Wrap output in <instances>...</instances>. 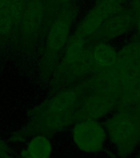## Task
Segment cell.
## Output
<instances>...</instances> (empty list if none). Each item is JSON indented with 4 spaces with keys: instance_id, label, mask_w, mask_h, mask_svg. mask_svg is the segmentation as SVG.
Listing matches in <instances>:
<instances>
[{
    "instance_id": "6da1fadb",
    "label": "cell",
    "mask_w": 140,
    "mask_h": 158,
    "mask_svg": "<svg viewBox=\"0 0 140 158\" xmlns=\"http://www.w3.org/2000/svg\"><path fill=\"white\" fill-rule=\"evenodd\" d=\"M76 10L69 4L60 10L46 28V37L39 59V73L43 80L51 77L70 39Z\"/></svg>"
},
{
    "instance_id": "7a4b0ae2",
    "label": "cell",
    "mask_w": 140,
    "mask_h": 158,
    "mask_svg": "<svg viewBox=\"0 0 140 158\" xmlns=\"http://www.w3.org/2000/svg\"><path fill=\"white\" fill-rule=\"evenodd\" d=\"M108 143L120 158L132 156L140 147V118L131 112L115 111L105 120Z\"/></svg>"
},
{
    "instance_id": "3957f363",
    "label": "cell",
    "mask_w": 140,
    "mask_h": 158,
    "mask_svg": "<svg viewBox=\"0 0 140 158\" xmlns=\"http://www.w3.org/2000/svg\"><path fill=\"white\" fill-rule=\"evenodd\" d=\"M45 19L46 5L44 0H26L17 48L20 53L30 54L34 51L44 31Z\"/></svg>"
},
{
    "instance_id": "277c9868",
    "label": "cell",
    "mask_w": 140,
    "mask_h": 158,
    "mask_svg": "<svg viewBox=\"0 0 140 158\" xmlns=\"http://www.w3.org/2000/svg\"><path fill=\"white\" fill-rule=\"evenodd\" d=\"M88 90L86 81L68 86L52 95L51 98L36 106L30 112L29 119H35L51 114L76 111L81 97Z\"/></svg>"
},
{
    "instance_id": "5b68a950",
    "label": "cell",
    "mask_w": 140,
    "mask_h": 158,
    "mask_svg": "<svg viewBox=\"0 0 140 158\" xmlns=\"http://www.w3.org/2000/svg\"><path fill=\"white\" fill-rule=\"evenodd\" d=\"M71 138L75 145L82 152L98 154L108 143L105 124L98 119H83L74 123Z\"/></svg>"
},
{
    "instance_id": "8992f818",
    "label": "cell",
    "mask_w": 140,
    "mask_h": 158,
    "mask_svg": "<svg viewBox=\"0 0 140 158\" xmlns=\"http://www.w3.org/2000/svg\"><path fill=\"white\" fill-rule=\"evenodd\" d=\"M125 8V5L116 0H96L76 27L73 35L88 40L109 17Z\"/></svg>"
},
{
    "instance_id": "52a82bcc",
    "label": "cell",
    "mask_w": 140,
    "mask_h": 158,
    "mask_svg": "<svg viewBox=\"0 0 140 158\" xmlns=\"http://www.w3.org/2000/svg\"><path fill=\"white\" fill-rule=\"evenodd\" d=\"M115 104V99L110 93L88 89L81 97L75 111V123L83 119L99 120L107 117L112 113Z\"/></svg>"
},
{
    "instance_id": "ba28073f",
    "label": "cell",
    "mask_w": 140,
    "mask_h": 158,
    "mask_svg": "<svg viewBox=\"0 0 140 158\" xmlns=\"http://www.w3.org/2000/svg\"><path fill=\"white\" fill-rule=\"evenodd\" d=\"M134 17L129 8L109 17L87 41H113L122 38L134 30Z\"/></svg>"
},
{
    "instance_id": "9c48e42d",
    "label": "cell",
    "mask_w": 140,
    "mask_h": 158,
    "mask_svg": "<svg viewBox=\"0 0 140 158\" xmlns=\"http://www.w3.org/2000/svg\"><path fill=\"white\" fill-rule=\"evenodd\" d=\"M93 70V61L90 47L87 46L80 56L70 64L59 77L51 80L50 92L55 94L66 86L76 83Z\"/></svg>"
},
{
    "instance_id": "30bf717a",
    "label": "cell",
    "mask_w": 140,
    "mask_h": 158,
    "mask_svg": "<svg viewBox=\"0 0 140 158\" xmlns=\"http://www.w3.org/2000/svg\"><path fill=\"white\" fill-rule=\"evenodd\" d=\"M90 48L93 56V70L105 71L112 69L117 64L119 52L111 42L104 40L93 41Z\"/></svg>"
},
{
    "instance_id": "8fae6325",
    "label": "cell",
    "mask_w": 140,
    "mask_h": 158,
    "mask_svg": "<svg viewBox=\"0 0 140 158\" xmlns=\"http://www.w3.org/2000/svg\"><path fill=\"white\" fill-rule=\"evenodd\" d=\"M88 41L87 40L80 38V37L71 35L69 39V41L66 44V48L64 49L61 59L59 60L58 64H56V68L54 69L52 80L56 79L61 74V73L67 68V67L76 61L79 57L80 56L84 50L87 47Z\"/></svg>"
},
{
    "instance_id": "7c38bea8",
    "label": "cell",
    "mask_w": 140,
    "mask_h": 158,
    "mask_svg": "<svg viewBox=\"0 0 140 158\" xmlns=\"http://www.w3.org/2000/svg\"><path fill=\"white\" fill-rule=\"evenodd\" d=\"M25 152L35 158H49L52 152L51 141L47 136L37 134L30 139Z\"/></svg>"
},
{
    "instance_id": "4fadbf2b",
    "label": "cell",
    "mask_w": 140,
    "mask_h": 158,
    "mask_svg": "<svg viewBox=\"0 0 140 158\" xmlns=\"http://www.w3.org/2000/svg\"><path fill=\"white\" fill-rule=\"evenodd\" d=\"M26 0H11L8 9L12 16V22H13V32H12L11 44L14 49H17L19 40L20 26L21 22V17L24 12Z\"/></svg>"
},
{
    "instance_id": "5bb4252c",
    "label": "cell",
    "mask_w": 140,
    "mask_h": 158,
    "mask_svg": "<svg viewBox=\"0 0 140 158\" xmlns=\"http://www.w3.org/2000/svg\"><path fill=\"white\" fill-rule=\"evenodd\" d=\"M13 22L8 7L0 8V48L11 42Z\"/></svg>"
},
{
    "instance_id": "9a60e30c",
    "label": "cell",
    "mask_w": 140,
    "mask_h": 158,
    "mask_svg": "<svg viewBox=\"0 0 140 158\" xmlns=\"http://www.w3.org/2000/svg\"><path fill=\"white\" fill-rule=\"evenodd\" d=\"M7 154H9V148L7 144L0 138V158H2Z\"/></svg>"
},
{
    "instance_id": "2e32d148",
    "label": "cell",
    "mask_w": 140,
    "mask_h": 158,
    "mask_svg": "<svg viewBox=\"0 0 140 158\" xmlns=\"http://www.w3.org/2000/svg\"><path fill=\"white\" fill-rule=\"evenodd\" d=\"M134 30L137 33L138 36H140V13L134 16Z\"/></svg>"
},
{
    "instance_id": "e0dca14e",
    "label": "cell",
    "mask_w": 140,
    "mask_h": 158,
    "mask_svg": "<svg viewBox=\"0 0 140 158\" xmlns=\"http://www.w3.org/2000/svg\"><path fill=\"white\" fill-rule=\"evenodd\" d=\"M11 0H0V8H5L8 7Z\"/></svg>"
},
{
    "instance_id": "ac0fdd59",
    "label": "cell",
    "mask_w": 140,
    "mask_h": 158,
    "mask_svg": "<svg viewBox=\"0 0 140 158\" xmlns=\"http://www.w3.org/2000/svg\"><path fill=\"white\" fill-rule=\"evenodd\" d=\"M22 158H35V157H34V156H32L29 155L28 153L25 152V154L23 156V157H22Z\"/></svg>"
},
{
    "instance_id": "d6986e66",
    "label": "cell",
    "mask_w": 140,
    "mask_h": 158,
    "mask_svg": "<svg viewBox=\"0 0 140 158\" xmlns=\"http://www.w3.org/2000/svg\"><path fill=\"white\" fill-rule=\"evenodd\" d=\"M116 1H118V2H120V3H122V4L125 5V3H126L128 1H130V0H116Z\"/></svg>"
},
{
    "instance_id": "ffe728a7",
    "label": "cell",
    "mask_w": 140,
    "mask_h": 158,
    "mask_svg": "<svg viewBox=\"0 0 140 158\" xmlns=\"http://www.w3.org/2000/svg\"><path fill=\"white\" fill-rule=\"evenodd\" d=\"M2 158H14V157H12V156H10L9 154H7V155L4 156H3Z\"/></svg>"
},
{
    "instance_id": "44dd1931",
    "label": "cell",
    "mask_w": 140,
    "mask_h": 158,
    "mask_svg": "<svg viewBox=\"0 0 140 158\" xmlns=\"http://www.w3.org/2000/svg\"><path fill=\"white\" fill-rule=\"evenodd\" d=\"M134 158H140V152L138 153V154H137V155L135 156Z\"/></svg>"
}]
</instances>
